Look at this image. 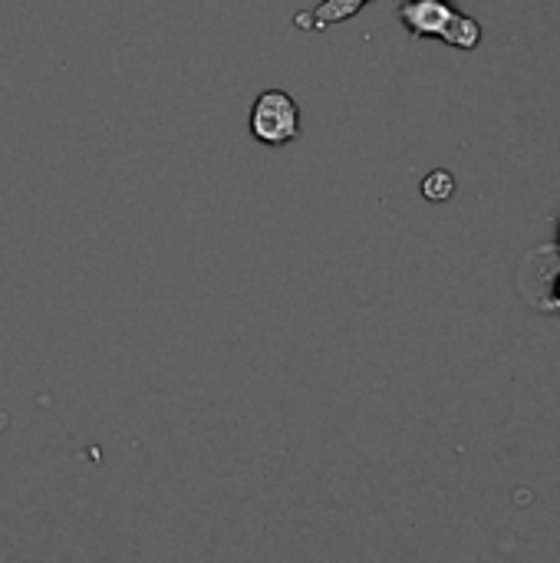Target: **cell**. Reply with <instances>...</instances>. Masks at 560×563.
I'll return each instance as SVG.
<instances>
[{
  "instance_id": "cell-1",
  "label": "cell",
  "mask_w": 560,
  "mask_h": 563,
  "mask_svg": "<svg viewBox=\"0 0 560 563\" xmlns=\"http://www.w3.org/2000/svg\"><path fill=\"white\" fill-rule=\"evenodd\" d=\"M396 16L419 40H442L455 49H475L482 43L479 20L455 10L449 0H403Z\"/></svg>"
},
{
  "instance_id": "cell-2",
  "label": "cell",
  "mask_w": 560,
  "mask_h": 563,
  "mask_svg": "<svg viewBox=\"0 0 560 563\" xmlns=\"http://www.w3.org/2000/svg\"><path fill=\"white\" fill-rule=\"evenodd\" d=\"M251 135L254 142L267 148H284L300 139V106L290 92L284 89H264L257 92L251 106Z\"/></svg>"
},
{
  "instance_id": "cell-3",
  "label": "cell",
  "mask_w": 560,
  "mask_h": 563,
  "mask_svg": "<svg viewBox=\"0 0 560 563\" xmlns=\"http://www.w3.org/2000/svg\"><path fill=\"white\" fill-rule=\"evenodd\" d=\"M366 3H373V0H320L314 10L297 13L294 26L304 30V33H320V30H330V26H337L343 20H353Z\"/></svg>"
},
{
  "instance_id": "cell-4",
  "label": "cell",
  "mask_w": 560,
  "mask_h": 563,
  "mask_svg": "<svg viewBox=\"0 0 560 563\" xmlns=\"http://www.w3.org/2000/svg\"><path fill=\"white\" fill-rule=\"evenodd\" d=\"M422 195L429 201H449L455 195V175L446 172V168H436L422 178Z\"/></svg>"
}]
</instances>
